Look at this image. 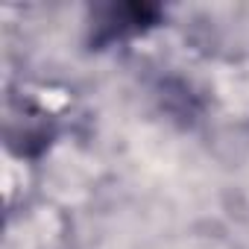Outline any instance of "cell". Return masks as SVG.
Listing matches in <instances>:
<instances>
[{"instance_id":"6da1fadb","label":"cell","mask_w":249,"mask_h":249,"mask_svg":"<svg viewBox=\"0 0 249 249\" xmlns=\"http://www.w3.org/2000/svg\"><path fill=\"white\" fill-rule=\"evenodd\" d=\"M164 9L156 3H100L91 9V44L97 50L138 38L159 27Z\"/></svg>"}]
</instances>
